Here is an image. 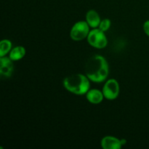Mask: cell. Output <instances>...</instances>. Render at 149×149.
I'll list each match as a JSON object with an SVG mask.
<instances>
[{
	"label": "cell",
	"mask_w": 149,
	"mask_h": 149,
	"mask_svg": "<svg viewBox=\"0 0 149 149\" xmlns=\"http://www.w3.org/2000/svg\"><path fill=\"white\" fill-rule=\"evenodd\" d=\"M84 70L89 79L95 83L103 82L109 77V63L106 58L100 55L90 57L86 62Z\"/></svg>",
	"instance_id": "6da1fadb"
},
{
	"label": "cell",
	"mask_w": 149,
	"mask_h": 149,
	"mask_svg": "<svg viewBox=\"0 0 149 149\" xmlns=\"http://www.w3.org/2000/svg\"><path fill=\"white\" fill-rule=\"evenodd\" d=\"M103 95L109 100H113L118 97L120 91L119 84L115 79H109L105 81L102 90Z\"/></svg>",
	"instance_id": "5b68a950"
},
{
	"label": "cell",
	"mask_w": 149,
	"mask_h": 149,
	"mask_svg": "<svg viewBox=\"0 0 149 149\" xmlns=\"http://www.w3.org/2000/svg\"><path fill=\"white\" fill-rule=\"evenodd\" d=\"M26 53V48L23 46H17L12 48L9 53V58L13 61H18L23 59Z\"/></svg>",
	"instance_id": "30bf717a"
},
{
	"label": "cell",
	"mask_w": 149,
	"mask_h": 149,
	"mask_svg": "<svg viewBox=\"0 0 149 149\" xmlns=\"http://www.w3.org/2000/svg\"><path fill=\"white\" fill-rule=\"evenodd\" d=\"M90 26L86 20H80L74 23L70 31V37L76 42L84 40L87 39L90 33Z\"/></svg>",
	"instance_id": "277c9868"
},
{
	"label": "cell",
	"mask_w": 149,
	"mask_h": 149,
	"mask_svg": "<svg viewBox=\"0 0 149 149\" xmlns=\"http://www.w3.org/2000/svg\"><path fill=\"white\" fill-rule=\"evenodd\" d=\"M100 145L103 149H120L122 144L121 139L111 135H107L102 138Z\"/></svg>",
	"instance_id": "52a82bcc"
},
{
	"label": "cell",
	"mask_w": 149,
	"mask_h": 149,
	"mask_svg": "<svg viewBox=\"0 0 149 149\" xmlns=\"http://www.w3.org/2000/svg\"><path fill=\"white\" fill-rule=\"evenodd\" d=\"M63 84L69 93L77 95H86L90 89V80L86 74H71L64 78Z\"/></svg>",
	"instance_id": "7a4b0ae2"
},
{
	"label": "cell",
	"mask_w": 149,
	"mask_h": 149,
	"mask_svg": "<svg viewBox=\"0 0 149 149\" xmlns=\"http://www.w3.org/2000/svg\"><path fill=\"white\" fill-rule=\"evenodd\" d=\"M85 20L90 28L96 29V28H98L101 19H100V15L97 11L95 10H90L86 13Z\"/></svg>",
	"instance_id": "9c48e42d"
},
{
	"label": "cell",
	"mask_w": 149,
	"mask_h": 149,
	"mask_svg": "<svg viewBox=\"0 0 149 149\" xmlns=\"http://www.w3.org/2000/svg\"><path fill=\"white\" fill-rule=\"evenodd\" d=\"M13 44L9 39H2L0 42V57L5 56L7 54L10 53L12 49Z\"/></svg>",
	"instance_id": "8fae6325"
},
{
	"label": "cell",
	"mask_w": 149,
	"mask_h": 149,
	"mask_svg": "<svg viewBox=\"0 0 149 149\" xmlns=\"http://www.w3.org/2000/svg\"><path fill=\"white\" fill-rule=\"evenodd\" d=\"M87 39L89 45L96 49H103L108 45V39L105 32L98 28L93 29L90 31Z\"/></svg>",
	"instance_id": "3957f363"
},
{
	"label": "cell",
	"mask_w": 149,
	"mask_h": 149,
	"mask_svg": "<svg viewBox=\"0 0 149 149\" xmlns=\"http://www.w3.org/2000/svg\"><path fill=\"white\" fill-rule=\"evenodd\" d=\"M121 143H122V146H123L124 145H125V144H126L127 141H126V140H125V139H121Z\"/></svg>",
	"instance_id": "5bb4252c"
},
{
	"label": "cell",
	"mask_w": 149,
	"mask_h": 149,
	"mask_svg": "<svg viewBox=\"0 0 149 149\" xmlns=\"http://www.w3.org/2000/svg\"><path fill=\"white\" fill-rule=\"evenodd\" d=\"M86 98L92 104L97 105L100 104L105 97L102 90L98 89H90L86 93Z\"/></svg>",
	"instance_id": "ba28073f"
},
{
	"label": "cell",
	"mask_w": 149,
	"mask_h": 149,
	"mask_svg": "<svg viewBox=\"0 0 149 149\" xmlns=\"http://www.w3.org/2000/svg\"><path fill=\"white\" fill-rule=\"evenodd\" d=\"M111 26V21L110 19L105 18L101 20L100 24H99L98 29L103 31V32H106L110 29Z\"/></svg>",
	"instance_id": "7c38bea8"
},
{
	"label": "cell",
	"mask_w": 149,
	"mask_h": 149,
	"mask_svg": "<svg viewBox=\"0 0 149 149\" xmlns=\"http://www.w3.org/2000/svg\"><path fill=\"white\" fill-rule=\"evenodd\" d=\"M143 31L144 32H145L146 34L149 37V20L144 22L143 26Z\"/></svg>",
	"instance_id": "4fadbf2b"
},
{
	"label": "cell",
	"mask_w": 149,
	"mask_h": 149,
	"mask_svg": "<svg viewBox=\"0 0 149 149\" xmlns=\"http://www.w3.org/2000/svg\"><path fill=\"white\" fill-rule=\"evenodd\" d=\"M14 70L13 61L9 57H0V76L1 78H10Z\"/></svg>",
	"instance_id": "8992f818"
}]
</instances>
